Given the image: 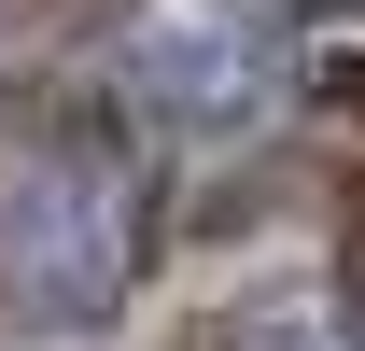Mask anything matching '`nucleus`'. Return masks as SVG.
<instances>
[{
	"label": "nucleus",
	"mask_w": 365,
	"mask_h": 351,
	"mask_svg": "<svg viewBox=\"0 0 365 351\" xmlns=\"http://www.w3.org/2000/svg\"><path fill=\"white\" fill-rule=\"evenodd\" d=\"M337 281H351V295H365V211L337 225Z\"/></svg>",
	"instance_id": "5"
},
{
	"label": "nucleus",
	"mask_w": 365,
	"mask_h": 351,
	"mask_svg": "<svg viewBox=\"0 0 365 351\" xmlns=\"http://www.w3.org/2000/svg\"><path fill=\"white\" fill-rule=\"evenodd\" d=\"M113 113L155 155H253L309 113V14L295 0H127L113 14Z\"/></svg>",
	"instance_id": "2"
},
{
	"label": "nucleus",
	"mask_w": 365,
	"mask_h": 351,
	"mask_svg": "<svg viewBox=\"0 0 365 351\" xmlns=\"http://www.w3.org/2000/svg\"><path fill=\"white\" fill-rule=\"evenodd\" d=\"M309 113H365V29H309Z\"/></svg>",
	"instance_id": "4"
},
{
	"label": "nucleus",
	"mask_w": 365,
	"mask_h": 351,
	"mask_svg": "<svg viewBox=\"0 0 365 351\" xmlns=\"http://www.w3.org/2000/svg\"><path fill=\"white\" fill-rule=\"evenodd\" d=\"M182 351H337V323H323V295H239V309H211Z\"/></svg>",
	"instance_id": "3"
},
{
	"label": "nucleus",
	"mask_w": 365,
	"mask_h": 351,
	"mask_svg": "<svg viewBox=\"0 0 365 351\" xmlns=\"http://www.w3.org/2000/svg\"><path fill=\"white\" fill-rule=\"evenodd\" d=\"M169 197L127 113H0V323L98 337L155 281Z\"/></svg>",
	"instance_id": "1"
}]
</instances>
